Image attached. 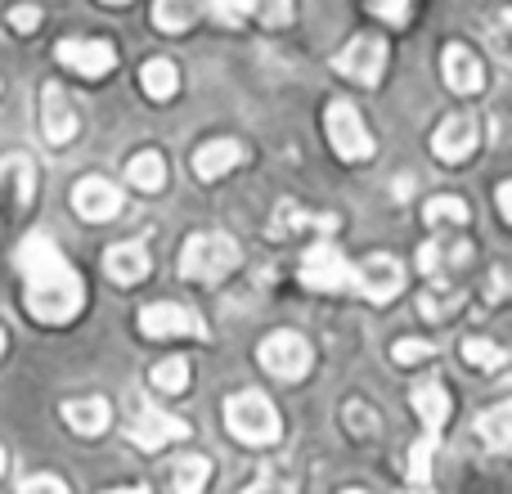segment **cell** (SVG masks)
<instances>
[{
	"label": "cell",
	"mask_w": 512,
	"mask_h": 494,
	"mask_svg": "<svg viewBox=\"0 0 512 494\" xmlns=\"http://www.w3.org/2000/svg\"><path fill=\"white\" fill-rule=\"evenodd\" d=\"M14 265L23 274V301L32 319L41 324H68L81 306H86V283L72 270V261L54 247L45 234H27L14 252Z\"/></svg>",
	"instance_id": "1"
},
{
	"label": "cell",
	"mask_w": 512,
	"mask_h": 494,
	"mask_svg": "<svg viewBox=\"0 0 512 494\" xmlns=\"http://www.w3.org/2000/svg\"><path fill=\"white\" fill-rule=\"evenodd\" d=\"M225 427L239 436L243 445H274L283 436V418L261 391H239V396L225 400Z\"/></svg>",
	"instance_id": "2"
},
{
	"label": "cell",
	"mask_w": 512,
	"mask_h": 494,
	"mask_svg": "<svg viewBox=\"0 0 512 494\" xmlns=\"http://www.w3.org/2000/svg\"><path fill=\"white\" fill-rule=\"evenodd\" d=\"M239 261L243 252L230 234H194L185 243V252H180V274L189 283H216L230 270H239Z\"/></svg>",
	"instance_id": "3"
},
{
	"label": "cell",
	"mask_w": 512,
	"mask_h": 494,
	"mask_svg": "<svg viewBox=\"0 0 512 494\" xmlns=\"http://www.w3.org/2000/svg\"><path fill=\"white\" fill-rule=\"evenodd\" d=\"M324 131H328V144H333L337 158H346V162L373 158V135H369V126L360 122V108L346 104V99H333V104H328Z\"/></svg>",
	"instance_id": "4"
},
{
	"label": "cell",
	"mask_w": 512,
	"mask_h": 494,
	"mask_svg": "<svg viewBox=\"0 0 512 494\" xmlns=\"http://www.w3.org/2000/svg\"><path fill=\"white\" fill-rule=\"evenodd\" d=\"M32 194H36L32 158H27V153H9V158H0V230L32 207Z\"/></svg>",
	"instance_id": "5"
},
{
	"label": "cell",
	"mask_w": 512,
	"mask_h": 494,
	"mask_svg": "<svg viewBox=\"0 0 512 494\" xmlns=\"http://www.w3.org/2000/svg\"><path fill=\"white\" fill-rule=\"evenodd\" d=\"M261 364H265V373H274V378H283V382H297V378H306L310 373V364H315V351H310V342L301 333H270L261 342Z\"/></svg>",
	"instance_id": "6"
},
{
	"label": "cell",
	"mask_w": 512,
	"mask_h": 494,
	"mask_svg": "<svg viewBox=\"0 0 512 494\" xmlns=\"http://www.w3.org/2000/svg\"><path fill=\"white\" fill-rule=\"evenodd\" d=\"M301 283L310 292H346L351 288V261L342 256V247L333 243H310L301 256Z\"/></svg>",
	"instance_id": "7"
},
{
	"label": "cell",
	"mask_w": 512,
	"mask_h": 494,
	"mask_svg": "<svg viewBox=\"0 0 512 494\" xmlns=\"http://www.w3.org/2000/svg\"><path fill=\"white\" fill-rule=\"evenodd\" d=\"M351 288L360 292V297H369L373 306H387V301L400 297V288H405V270H400L396 256L373 252L369 261L351 265Z\"/></svg>",
	"instance_id": "8"
},
{
	"label": "cell",
	"mask_w": 512,
	"mask_h": 494,
	"mask_svg": "<svg viewBox=\"0 0 512 494\" xmlns=\"http://www.w3.org/2000/svg\"><path fill=\"white\" fill-rule=\"evenodd\" d=\"M189 432H194V427H189L185 418L167 414V409H153V405L135 409L131 427H126V436H131L140 450H149V454L162 450V445H171V441H189Z\"/></svg>",
	"instance_id": "9"
},
{
	"label": "cell",
	"mask_w": 512,
	"mask_h": 494,
	"mask_svg": "<svg viewBox=\"0 0 512 494\" xmlns=\"http://www.w3.org/2000/svg\"><path fill=\"white\" fill-rule=\"evenodd\" d=\"M333 68L342 72V77L360 81V86H378L382 68H387V41H382V36H355L333 59Z\"/></svg>",
	"instance_id": "10"
},
{
	"label": "cell",
	"mask_w": 512,
	"mask_h": 494,
	"mask_svg": "<svg viewBox=\"0 0 512 494\" xmlns=\"http://www.w3.org/2000/svg\"><path fill=\"white\" fill-rule=\"evenodd\" d=\"M140 333L144 337H207V324L198 310L176 306V301H158V306L140 310Z\"/></svg>",
	"instance_id": "11"
},
{
	"label": "cell",
	"mask_w": 512,
	"mask_h": 494,
	"mask_svg": "<svg viewBox=\"0 0 512 494\" xmlns=\"http://www.w3.org/2000/svg\"><path fill=\"white\" fill-rule=\"evenodd\" d=\"M54 59H59L68 72H77V77L99 81V77H108V72H113L117 50L108 41H86V36H81V41H59Z\"/></svg>",
	"instance_id": "12"
},
{
	"label": "cell",
	"mask_w": 512,
	"mask_h": 494,
	"mask_svg": "<svg viewBox=\"0 0 512 494\" xmlns=\"http://www.w3.org/2000/svg\"><path fill=\"white\" fill-rule=\"evenodd\" d=\"M72 207H77V216H86V221H95V225L113 221V216L122 212V189L104 176H90L72 189Z\"/></svg>",
	"instance_id": "13"
},
{
	"label": "cell",
	"mask_w": 512,
	"mask_h": 494,
	"mask_svg": "<svg viewBox=\"0 0 512 494\" xmlns=\"http://www.w3.org/2000/svg\"><path fill=\"white\" fill-rule=\"evenodd\" d=\"M477 140H481L477 117L459 113V117H450V122L436 126V135H432V153H436L441 162H463V158H472Z\"/></svg>",
	"instance_id": "14"
},
{
	"label": "cell",
	"mask_w": 512,
	"mask_h": 494,
	"mask_svg": "<svg viewBox=\"0 0 512 494\" xmlns=\"http://www.w3.org/2000/svg\"><path fill=\"white\" fill-rule=\"evenodd\" d=\"M41 131L50 144H68L77 135V108L63 95V86H45L41 90Z\"/></svg>",
	"instance_id": "15"
},
{
	"label": "cell",
	"mask_w": 512,
	"mask_h": 494,
	"mask_svg": "<svg viewBox=\"0 0 512 494\" xmlns=\"http://www.w3.org/2000/svg\"><path fill=\"white\" fill-rule=\"evenodd\" d=\"M441 68H445V81H450L454 95H481V86H486V68H481V59L468 45H450Z\"/></svg>",
	"instance_id": "16"
},
{
	"label": "cell",
	"mask_w": 512,
	"mask_h": 494,
	"mask_svg": "<svg viewBox=\"0 0 512 494\" xmlns=\"http://www.w3.org/2000/svg\"><path fill=\"white\" fill-rule=\"evenodd\" d=\"M414 409H418V418H423L427 432L441 436V427L450 423V414H454V400H450V391H445L441 382L427 378V382H418L414 387Z\"/></svg>",
	"instance_id": "17"
},
{
	"label": "cell",
	"mask_w": 512,
	"mask_h": 494,
	"mask_svg": "<svg viewBox=\"0 0 512 494\" xmlns=\"http://www.w3.org/2000/svg\"><path fill=\"white\" fill-rule=\"evenodd\" d=\"M104 270L113 283L131 288V283H140L144 274H149V252H144L140 243H113L104 252Z\"/></svg>",
	"instance_id": "18"
},
{
	"label": "cell",
	"mask_w": 512,
	"mask_h": 494,
	"mask_svg": "<svg viewBox=\"0 0 512 494\" xmlns=\"http://www.w3.org/2000/svg\"><path fill=\"white\" fill-rule=\"evenodd\" d=\"M239 162H243V144L239 140H207L203 149L194 153L198 180H221V176H230Z\"/></svg>",
	"instance_id": "19"
},
{
	"label": "cell",
	"mask_w": 512,
	"mask_h": 494,
	"mask_svg": "<svg viewBox=\"0 0 512 494\" xmlns=\"http://www.w3.org/2000/svg\"><path fill=\"white\" fill-rule=\"evenodd\" d=\"M108 418H113V405L104 396H86V400H68L63 405V423L77 436H99L108 427Z\"/></svg>",
	"instance_id": "20"
},
{
	"label": "cell",
	"mask_w": 512,
	"mask_h": 494,
	"mask_svg": "<svg viewBox=\"0 0 512 494\" xmlns=\"http://www.w3.org/2000/svg\"><path fill=\"white\" fill-rule=\"evenodd\" d=\"M126 180H131L140 194H158V189L167 185V158H162V153H153V149L135 153V158L126 162Z\"/></svg>",
	"instance_id": "21"
},
{
	"label": "cell",
	"mask_w": 512,
	"mask_h": 494,
	"mask_svg": "<svg viewBox=\"0 0 512 494\" xmlns=\"http://www.w3.org/2000/svg\"><path fill=\"white\" fill-rule=\"evenodd\" d=\"M207 481H212V459H203V454H185L171 468V490L176 494H203Z\"/></svg>",
	"instance_id": "22"
},
{
	"label": "cell",
	"mask_w": 512,
	"mask_h": 494,
	"mask_svg": "<svg viewBox=\"0 0 512 494\" xmlns=\"http://www.w3.org/2000/svg\"><path fill=\"white\" fill-rule=\"evenodd\" d=\"M140 90L149 99H171L180 90V72H176V63L171 59H149L140 68Z\"/></svg>",
	"instance_id": "23"
},
{
	"label": "cell",
	"mask_w": 512,
	"mask_h": 494,
	"mask_svg": "<svg viewBox=\"0 0 512 494\" xmlns=\"http://www.w3.org/2000/svg\"><path fill=\"white\" fill-rule=\"evenodd\" d=\"M477 436L486 441L490 454H504L512 445V405H495L490 414L477 418Z\"/></svg>",
	"instance_id": "24"
},
{
	"label": "cell",
	"mask_w": 512,
	"mask_h": 494,
	"mask_svg": "<svg viewBox=\"0 0 512 494\" xmlns=\"http://www.w3.org/2000/svg\"><path fill=\"white\" fill-rule=\"evenodd\" d=\"M198 14H203V0H158V5H153V23H158L162 32H185Z\"/></svg>",
	"instance_id": "25"
},
{
	"label": "cell",
	"mask_w": 512,
	"mask_h": 494,
	"mask_svg": "<svg viewBox=\"0 0 512 494\" xmlns=\"http://www.w3.org/2000/svg\"><path fill=\"white\" fill-rule=\"evenodd\" d=\"M297 230H324V234H333L337 230V216H310V212H301V207L283 203L279 207V221H274V234H297Z\"/></svg>",
	"instance_id": "26"
},
{
	"label": "cell",
	"mask_w": 512,
	"mask_h": 494,
	"mask_svg": "<svg viewBox=\"0 0 512 494\" xmlns=\"http://www.w3.org/2000/svg\"><path fill=\"white\" fill-rule=\"evenodd\" d=\"M149 382H153V391H167V396H180V391L189 387V360H185V355H167L162 364H153Z\"/></svg>",
	"instance_id": "27"
},
{
	"label": "cell",
	"mask_w": 512,
	"mask_h": 494,
	"mask_svg": "<svg viewBox=\"0 0 512 494\" xmlns=\"http://www.w3.org/2000/svg\"><path fill=\"white\" fill-rule=\"evenodd\" d=\"M463 360H468L472 369L495 373V369H504L508 364V351L499 342H490V337H468V342H463Z\"/></svg>",
	"instance_id": "28"
},
{
	"label": "cell",
	"mask_w": 512,
	"mask_h": 494,
	"mask_svg": "<svg viewBox=\"0 0 512 494\" xmlns=\"http://www.w3.org/2000/svg\"><path fill=\"white\" fill-rule=\"evenodd\" d=\"M423 216H427V225H432V230H445V225H468V203H463V198H454V194L427 198Z\"/></svg>",
	"instance_id": "29"
},
{
	"label": "cell",
	"mask_w": 512,
	"mask_h": 494,
	"mask_svg": "<svg viewBox=\"0 0 512 494\" xmlns=\"http://www.w3.org/2000/svg\"><path fill=\"white\" fill-rule=\"evenodd\" d=\"M436 441H441V436H432L427 432L423 441H414L409 445V481H414V486H432V454H436Z\"/></svg>",
	"instance_id": "30"
},
{
	"label": "cell",
	"mask_w": 512,
	"mask_h": 494,
	"mask_svg": "<svg viewBox=\"0 0 512 494\" xmlns=\"http://www.w3.org/2000/svg\"><path fill=\"white\" fill-rule=\"evenodd\" d=\"M207 5H212L216 23H225V27H243V23L252 18L256 0H207Z\"/></svg>",
	"instance_id": "31"
},
{
	"label": "cell",
	"mask_w": 512,
	"mask_h": 494,
	"mask_svg": "<svg viewBox=\"0 0 512 494\" xmlns=\"http://www.w3.org/2000/svg\"><path fill=\"white\" fill-rule=\"evenodd\" d=\"M432 355H436V346L423 342V337H400V342L391 346V360L396 364H423V360H432Z\"/></svg>",
	"instance_id": "32"
},
{
	"label": "cell",
	"mask_w": 512,
	"mask_h": 494,
	"mask_svg": "<svg viewBox=\"0 0 512 494\" xmlns=\"http://www.w3.org/2000/svg\"><path fill=\"white\" fill-rule=\"evenodd\" d=\"M252 14H261L265 27H283L292 18V0H256Z\"/></svg>",
	"instance_id": "33"
},
{
	"label": "cell",
	"mask_w": 512,
	"mask_h": 494,
	"mask_svg": "<svg viewBox=\"0 0 512 494\" xmlns=\"http://www.w3.org/2000/svg\"><path fill=\"white\" fill-rule=\"evenodd\" d=\"M5 18H9V27H14V32H36V27H41V9H36V5H14Z\"/></svg>",
	"instance_id": "34"
},
{
	"label": "cell",
	"mask_w": 512,
	"mask_h": 494,
	"mask_svg": "<svg viewBox=\"0 0 512 494\" xmlns=\"http://www.w3.org/2000/svg\"><path fill=\"white\" fill-rule=\"evenodd\" d=\"M369 9L378 18H387V23H405L409 18V0H369Z\"/></svg>",
	"instance_id": "35"
},
{
	"label": "cell",
	"mask_w": 512,
	"mask_h": 494,
	"mask_svg": "<svg viewBox=\"0 0 512 494\" xmlns=\"http://www.w3.org/2000/svg\"><path fill=\"white\" fill-rule=\"evenodd\" d=\"M18 494H68V486H63L59 477H50V472H45V477H27L23 486H18Z\"/></svg>",
	"instance_id": "36"
},
{
	"label": "cell",
	"mask_w": 512,
	"mask_h": 494,
	"mask_svg": "<svg viewBox=\"0 0 512 494\" xmlns=\"http://www.w3.org/2000/svg\"><path fill=\"white\" fill-rule=\"evenodd\" d=\"M346 418H351V432L355 436H364V432H373V427H378V418H373V409H364L360 400H351V405H346Z\"/></svg>",
	"instance_id": "37"
},
{
	"label": "cell",
	"mask_w": 512,
	"mask_h": 494,
	"mask_svg": "<svg viewBox=\"0 0 512 494\" xmlns=\"http://www.w3.org/2000/svg\"><path fill=\"white\" fill-rule=\"evenodd\" d=\"M504 292H508V274H504V270H490L486 297H490V301H504Z\"/></svg>",
	"instance_id": "38"
},
{
	"label": "cell",
	"mask_w": 512,
	"mask_h": 494,
	"mask_svg": "<svg viewBox=\"0 0 512 494\" xmlns=\"http://www.w3.org/2000/svg\"><path fill=\"white\" fill-rule=\"evenodd\" d=\"M499 216H504V221H512V185H499Z\"/></svg>",
	"instance_id": "39"
},
{
	"label": "cell",
	"mask_w": 512,
	"mask_h": 494,
	"mask_svg": "<svg viewBox=\"0 0 512 494\" xmlns=\"http://www.w3.org/2000/svg\"><path fill=\"white\" fill-rule=\"evenodd\" d=\"M243 494H274V477H270V472H265V477L256 481V486H248Z\"/></svg>",
	"instance_id": "40"
},
{
	"label": "cell",
	"mask_w": 512,
	"mask_h": 494,
	"mask_svg": "<svg viewBox=\"0 0 512 494\" xmlns=\"http://www.w3.org/2000/svg\"><path fill=\"white\" fill-rule=\"evenodd\" d=\"M414 194V180H396V198H409Z\"/></svg>",
	"instance_id": "41"
},
{
	"label": "cell",
	"mask_w": 512,
	"mask_h": 494,
	"mask_svg": "<svg viewBox=\"0 0 512 494\" xmlns=\"http://www.w3.org/2000/svg\"><path fill=\"white\" fill-rule=\"evenodd\" d=\"M104 494H149L144 486H126V490H104Z\"/></svg>",
	"instance_id": "42"
},
{
	"label": "cell",
	"mask_w": 512,
	"mask_h": 494,
	"mask_svg": "<svg viewBox=\"0 0 512 494\" xmlns=\"http://www.w3.org/2000/svg\"><path fill=\"white\" fill-rule=\"evenodd\" d=\"M400 494H436L432 486H409V490H400Z\"/></svg>",
	"instance_id": "43"
},
{
	"label": "cell",
	"mask_w": 512,
	"mask_h": 494,
	"mask_svg": "<svg viewBox=\"0 0 512 494\" xmlns=\"http://www.w3.org/2000/svg\"><path fill=\"white\" fill-rule=\"evenodd\" d=\"M5 463H9V459H5V450H0V472H5Z\"/></svg>",
	"instance_id": "44"
},
{
	"label": "cell",
	"mask_w": 512,
	"mask_h": 494,
	"mask_svg": "<svg viewBox=\"0 0 512 494\" xmlns=\"http://www.w3.org/2000/svg\"><path fill=\"white\" fill-rule=\"evenodd\" d=\"M0 351H5V333H0Z\"/></svg>",
	"instance_id": "45"
},
{
	"label": "cell",
	"mask_w": 512,
	"mask_h": 494,
	"mask_svg": "<svg viewBox=\"0 0 512 494\" xmlns=\"http://www.w3.org/2000/svg\"><path fill=\"white\" fill-rule=\"evenodd\" d=\"M108 5H126V0H108Z\"/></svg>",
	"instance_id": "46"
},
{
	"label": "cell",
	"mask_w": 512,
	"mask_h": 494,
	"mask_svg": "<svg viewBox=\"0 0 512 494\" xmlns=\"http://www.w3.org/2000/svg\"><path fill=\"white\" fill-rule=\"evenodd\" d=\"M342 494H364V490H342Z\"/></svg>",
	"instance_id": "47"
}]
</instances>
